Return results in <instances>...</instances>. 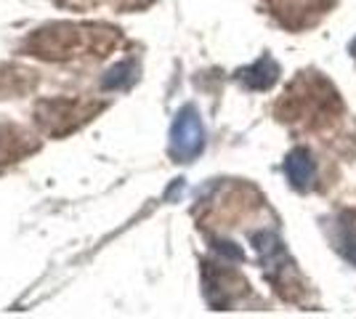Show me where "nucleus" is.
<instances>
[{"instance_id": "1", "label": "nucleus", "mask_w": 356, "mask_h": 319, "mask_svg": "<svg viewBox=\"0 0 356 319\" xmlns=\"http://www.w3.org/2000/svg\"><path fill=\"white\" fill-rule=\"evenodd\" d=\"M202 144H205V131H202L200 115L194 106H184L170 131V149L178 160L189 163L192 157L202 152Z\"/></svg>"}, {"instance_id": "2", "label": "nucleus", "mask_w": 356, "mask_h": 319, "mask_svg": "<svg viewBox=\"0 0 356 319\" xmlns=\"http://www.w3.org/2000/svg\"><path fill=\"white\" fill-rule=\"evenodd\" d=\"M284 173H287V179H290V183H293L296 189H306L314 179V163H312L309 149L298 147V149H293V152L287 154Z\"/></svg>"}, {"instance_id": "3", "label": "nucleus", "mask_w": 356, "mask_h": 319, "mask_svg": "<svg viewBox=\"0 0 356 319\" xmlns=\"http://www.w3.org/2000/svg\"><path fill=\"white\" fill-rule=\"evenodd\" d=\"M277 64L268 59V56H264L261 61H255L250 69H245L242 72V80L250 85V88H255V91H264V88H268L274 80H277Z\"/></svg>"}]
</instances>
